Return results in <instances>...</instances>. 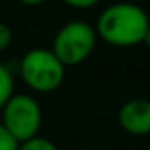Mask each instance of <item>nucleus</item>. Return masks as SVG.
<instances>
[{
    "label": "nucleus",
    "instance_id": "5",
    "mask_svg": "<svg viewBox=\"0 0 150 150\" xmlns=\"http://www.w3.org/2000/svg\"><path fill=\"white\" fill-rule=\"evenodd\" d=\"M118 124L131 136L150 134V101L131 99L125 101L118 110Z\"/></svg>",
    "mask_w": 150,
    "mask_h": 150
},
{
    "label": "nucleus",
    "instance_id": "4",
    "mask_svg": "<svg viewBox=\"0 0 150 150\" xmlns=\"http://www.w3.org/2000/svg\"><path fill=\"white\" fill-rule=\"evenodd\" d=\"M0 124L18 143L39 136L42 125L39 101L30 94H14L0 111Z\"/></svg>",
    "mask_w": 150,
    "mask_h": 150
},
{
    "label": "nucleus",
    "instance_id": "6",
    "mask_svg": "<svg viewBox=\"0 0 150 150\" xmlns=\"http://www.w3.org/2000/svg\"><path fill=\"white\" fill-rule=\"evenodd\" d=\"M14 88H16V78L13 67L0 62V111L6 106V103L16 94Z\"/></svg>",
    "mask_w": 150,
    "mask_h": 150
},
{
    "label": "nucleus",
    "instance_id": "9",
    "mask_svg": "<svg viewBox=\"0 0 150 150\" xmlns=\"http://www.w3.org/2000/svg\"><path fill=\"white\" fill-rule=\"evenodd\" d=\"M18 146H20V143L0 124V150H18Z\"/></svg>",
    "mask_w": 150,
    "mask_h": 150
},
{
    "label": "nucleus",
    "instance_id": "10",
    "mask_svg": "<svg viewBox=\"0 0 150 150\" xmlns=\"http://www.w3.org/2000/svg\"><path fill=\"white\" fill-rule=\"evenodd\" d=\"M62 2L72 9H92L96 7L101 0H62Z\"/></svg>",
    "mask_w": 150,
    "mask_h": 150
},
{
    "label": "nucleus",
    "instance_id": "3",
    "mask_svg": "<svg viewBox=\"0 0 150 150\" xmlns=\"http://www.w3.org/2000/svg\"><path fill=\"white\" fill-rule=\"evenodd\" d=\"M96 44V28L83 20H72L58 28L50 50L64 64V67H76L90 58Z\"/></svg>",
    "mask_w": 150,
    "mask_h": 150
},
{
    "label": "nucleus",
    "instance_id": "1",
    "mask_svg": "<svg viewBox=\"0 0 150 150\" xmlns=\"http://www.w3.org/2000/svg\"><path fill=\"white\" fill-rule=\"evenodd\" d=\"M150 25L143 7L132 2H117L101 11L96 21L97 39L110 46L129 48L143 42V35Z\"/></svg>",
    "mask_w": 150,
    "mask_h": 150
},
{
    "label": "nucleus",
    "instance_id": "12",
    "mask_svg": "<svg viewBox=\"0 0 150 150\" xmlns=\"http://www.w3.org/2000/svg\"><path fill=\"white\" fill-rule=\"evenodd\" d=\"M141 44H145V46L150 48V25H148V28H146V32H145V35H143V42H141Z\"/></svg>",
    "mask_w": 150,
    "mask_h": 150
},
{
    "label": "nucleus",
    "instance_id": "8",
    "mask_svg": "<svg viewBox=\"0 0 150 150\" xmlns=\"http://www.w3.org/2000/svg\"><path fill=\"white\" fill-rule=\"evenodd\" d=\"M11 44H13V30L7 23L0 21V53L9 50Z\"/></svg>",
    "mask_w": 150,
    "mask_h": 150
},
{
    "label": "nucleus",
    "instance_id": "2",
    "mask_svg": "<svg viewBox=\"0 0 150 150\" xmlns=\"http://www.w3.org/2000/svg\"><path fill=\"white\" fill-rule=\"evenodd\" d=\"M21 81L37 94L55 92L65 78V67L50 48H32L18 62Z\"/></svg>",
    "mask_w": 150,
    "mask_h": 150
},
{
    "label": "nucleus",
    "instance_id": "7",
    "mask_svg": "<svg viewBox=\"0 0 150 150\" xmlns=\"http://www.w3.org/2000/svg\"><path fill=\"white\" fill-rule=\"evenodd\" d=\"M18 150H58V146L44 136H35L28 141L20 143Z\"/></svg>",
    "mask_w": 150,
    "mask_h": 150
},
{
    "label": "nucleus",
    "instance_id": "11",
    "mask_svg": "<svg viewBox=\"0 0 150 150\" xmlns=\"http://www.w3.org/2000/svg\"><path fill=\"white\" fill-rule=\"evenodd\" d=\"M18 2L27 7H37V6H42L44 2H48V0H18Z\"/></svg>",
    "mask_w": 150,
    "mask_h": 150
}]
</instances>
